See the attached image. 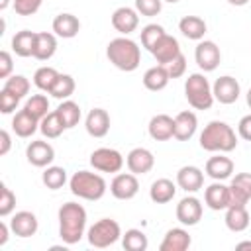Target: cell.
Here are the masks:
<instances>
[{
    "instance_id": "8992f818",
    "label": "cell",
    "mask_w": 251,
    "mask_h": 251,
    "mask_svg": "<svg viewBox=\"0 0 251 251\" xmlns=\"http://www.w3.org/2000/svg\"><path fill=\"white\" fill-rule=\"evenodd\" d=\"M88 243L96 249H106L110 245H114L120 237H122V227L116 220L112 218H102L98 222H94L90 227H88Z\"/></svg>"
},
{
    "instance_id": "e575fe53",
    "label": "cell",
    "mask_w": 251,
    "mask_h": 251,
    "mask_svg": "<svg viewBox=\"0 0 251 251\" xmlns=\"http://www.w3.org/2000/svg\"><path fill=\"white\" fill-rule=\"evenodd\" d=\"M59 75L61 73L57 69H53V67H39L35 71V75H33V84L43 92H51V88L55 86Z\"/></svg>"
},
{
    "instance_id": "f1b7e54d",
    "label": "cell",
    "mask_w": 251,
    "mask_h": 251,
    "mask_svg": "<svg viewBox=\"0 0 251 251\" xmlns=\"http://www.w3.org/2000/svg\"><path fill=\"white\" fill-rule=\"evenodd\" d=\"M35 39L37 33L29 31V29H22L12 37V49L18 57H33V49H35Z\"/></svg>"
},
{
    "instance_id": "d590c367",
    "label": "cell",
    "mask_w": 251,
    "mask_h": 251,
    "mask_svg": "<svg viewBox=\"0 0 251 251\" xmlns=\"http://www.w3.org/2000/svg\"><path fill=\"white\" fill-rule=\"evenodd\" d=\"M41 180L43 184L49 188V190H59L65 186L67 182V171L63 167H55V165H49L45 167L43 175H41Z\"/></svg>"
},
{
    "instance_id": "f35d334b",
    "label": "cell",
    "mask_w": 251,
    "mask_h": 251,
    "mask_svg": "<svg viewBox=\"0 0 251 251\" xmlns=\"http://www.w3.org/2000/svg\"><path fill=\"white\" fill-rule=\"evenodd\" d=\"M165 33H167V31H165L163 25H159V24H147V25L141 29V45L151 53L153 47L157 45V41H159Z\"/></svg>"
},
{
    "instance_id": "f6af8a7d",
    "label": "cell",
    "mask_w": 251,
    "mask_h": 251,
    "mask_svg": "<svg viewBox=\"0 0 251 251\" xmlns=\"http://www.w3.org/2000/svg\"><path fill=\"white\" fill-rule=\"evenodd\" d=\"M163 67L167 69V73H169L171 78H178V76H182L184 71H186V57H184L182 53H178L169 65H163Z\"/></svg>"
},
{
    "instance_id": "b9f144b4",
    "label": "cell",
    "mask_w": 251,
    "mask_h": 251,
    "mask_svg": "<svg viewBox=\"0 0 251 251\" xmlns=\"http://www.w3.org/2000/svg\"><path fill=\"white\" fill-rule=\"evenodd\" d=\"M16 208V194L6 186L2 184L0 186V216L2 218H8Z\"/></svg>"
},
{
    "instance_id": "7402d4cb",
    "label": "cell",
    "mask_w": 251,
    "mask_h": 251,
    "mask_svg": "<svg viewBox=\"0 0 251 251\" xmlns=\"http://www.w3.org/2000/svg\"><path fill=\"white\" fill-rule=\"evenodd\" d=\"M196 127H198V118L194 112L184 110L175 116V139L188 141L196 133Z\"/></svg>"
},
{
    "instance_id": "d6a6232c",
    "label": "cell",
    "mask_w": 251,
    "mask_h": 251,
    "mask_svg": "<svg viewBox=\"0 0 251 251\" xmlns=\"http://www.w3.org/2000/svg\"><path fill=\"white\" fill-rule=\"evenodd\" d=\"M57 114H59V118H61V122H63V126L67 127V129H73L78 122H80V106L76 104V102H73V100H63L59 106H57Z\"/></svg>"
},
{
    "instance_id": "ab89813d",
    "label": "cell",
    "mask_w": 251,
    "mask_h": 251,
    "mask_svg": "<svg viewBox=\"0 0 251 251\" xmlns=\"http://www.w3.org/2000/svg\"><path fill=\"white\" fill-rule=\"evenodd\" d=\"M31 116H35L39 122L49 114V100L45 94H33L31 98H27L25 106H24Z\"/></svg>"
},
{
    "instance_id": "4dcf8cb0",
    "label": "cell",
    "mask_w": 251,
    "mask_h": 251,
    "mask_svg": "<svg viewBox=\"0 0 251 251\" xmlns=\"http://www.w3.org/2000/svg\"><path fill=\"white\" fill-rule=\"evenodd\" d=\"M178 29L180 33L186 37V39H192V41H200L206 33V22L198 16H184L180 22H178Z\"/></svg>"
},
{
    "instance_id": "7dc6e473",
    "label": "cell",
    "mask_w": 251,
    "mask_h": 251,
    "mask_svg": "<svg viewBox=\"0 0 251 251\" xmlns=\"http://www.w3.org/2000/svg\"><path fill=\"white\" fill-rule=\"evenodd\" d=\"M12 55L8 53V51H2L0 53V78H8L10 75H12Z\"/></svg>"
},
{
    "instance_id": "f5cc1de1",
    "label": "cell",
    "mask_w": 251,
    "mask_h": 251,
    "mask_svg": "<svg viewBox=\"0 0 251 251\" xmlns=\"http://www.w3.org/2000/svg\"><path fill=\"white\" fill-rule=\"evenodd\" d=\"M237 249H251V241H241V243H237Z\"/></svg>"
},
{
    "instance_id": "5bb4252c",
    "label": "cell",
    "mask_w": 251,
    "mask_h": 251,
    "mask_svg": "<svg viewBox=\"0 0 251 251\" xmlns=\"http://www.w3.org/2000/svg\"><path fill=\"white\" fill-rule=\"evenodd\" d=\"M126 165H127L129 173H133V175H145V173H149V171L153 169L155 157H153V153H151L149 149H145V147H135V149H131V151L127 153Z\"/></svg>"
},
{
    "instance_id": "5b68a950",
    "label": "cell",
    "mask_w": 251,
    "mask_h": 251,
    "mask_svg": "<svg viewBox=\"0 0 251 251\" xmlns=\"http://www.w3.org/2000/svg\"><path fill=\"white\" fill-rule=\"evenodd\" d=\"M184 96L194 110H210L214 104V92L208 78L202 73H192L184 82Z\"/></svg>"
},
{
    "instance_id": "60d3db41",
    "label": "cell",
    "mask_w": 251,
    "mask_h": 251,
    "mask_svg": "<svg viewBox=\"0 0 251 251\" xmlns=\"http://www.w3.org/2000/svg\"><path fill=\"white\" fill-rule=\"evenodd\" d=\"M4 90L12 92L14 96H18L20 100L29 92V80L24 75H10L4 80Z\"/></svg>"
},
{
    "instance_id": "ba28073f",
    "label": "cell",
    "mask_w": 251,
    "mask_h": 251,
    "mask_svg": "<svg viewBox=\"0 0 251 251\" xmlns=\"http://www.w3.org/2000/svg\"><path fill=\"white\" fill-rule=\"evenodd\" d=\"M194 59H196V65L204 73H210V71H214L220 65L222 53H220V47L214 41H210V39H204L202 41L200 39L198 45H196V49H194Z\"/></svg>"
},
{
    "instance_id": "e0dca14e",
    "label": "cell",
    "mask_w": 251,
    "mask_h": 251,
    "mask_svg": "<svg viewBox=\"0 0 251 251\" xmlns=\"http://www.w3.org/2000/svg\"><path fill=\"white\" fill-rule=\"evenodd\" d=\"M229 204H241L245 206L251 200V173H239L231 178L229 184Z\"/></svg>"
},
{
    "instance_id": "2e32d148",
    "label": "cell",
    "mask_w": 251,
    "mask_h": 251,
    "mask_svg": "<svg viewBox=\"0 0 251 251\" xmlns=\"http://www.w3.org/2000/svg\"><path fill=\"white\" fill-rule=\"evenodd\" d=\"M37 227H39V222H37L35 214L27 212V210L16 212L10 220V229L18 237H31V235L37 233Z\"/></svg>"
},
{
    "instance_id": "ffe728a7",
    "label": "cell",
    "mask_w": 251,
    "mask_h": 251,
    "mask_svg": "<svg viewBox=\"0 0 251 251\" xmlns=\"http://www.w3.org/2000/svg\"><path fill=\"white\" fill-rule=\"evenodd\" d=\"M84 127L92 137H104L110 131V116L104 108H94L84 120Z\"/></svg>"
},
{
    "instance_id": "f907efd6",
    "label": "cell",
    "mask_w": 251,
    "mask_h": 251,
    "mask_svg": "<svg viewBox=\"0 0 251 251\" xmlns=\"http://www.w3.org/2000/svg\"><path fill=\"white\" fill-rule=\"evenodd\" d=\"M8 241V224L0 222V245H6Z\"/></svg>"
},
{
    "instance_id": "11a10c76",
    "label": "cell",
    "mask_w": 251,
    "mask_h": 251,
    "mask_svg": "<svg viewBox=\"0 0 251 251\" xmlns=\"http://www.w3.org/2000/svg\"><path fill=\"white\" fill-rule=\"evenodd\" d=\"M247 106H249V108H251V88H249V90H247Z\"/></svg>"
},
{
    "instance_id": "816d5d0a",
    "label": "cell",
    "mask_w": 251,
    "mask_h": 251,
    "mask_svg": "<svg viewBox=\"0 0 251 251\" xmlns=\"http://www.w3.org/2000/svg\"><path fill=\"white\" fill-rule=\"evenodd\" d=\"M227 2H229L231 6H245L249 0H227Z\"/></svg>"
},
{
    "instance_id": "ac0fdd59",
    "label": "cell",
    "mask_w": 251,
    "mask_h": 251,
    "mask_svg": "<svg viewBox=\"0 0 251 251\" xmlns=\"http://www.w3.org/2000/svg\"><path fill=\"white\" fill-rule=\"evenodd\" d=\"M176 184L186 192H196L204 184V173L194 165H184L176 173Z\"/></svg>"
},
{
    "instance_id": "c3c4849f",
    "label": "cell",
    "mask_w": 251,
    "mask_h": 251,
    "mask_svg": "<svg viewBox=\"0 0 251 251\" xmlns=\"http://www.w3.org/2000/svg\"><path fill=\"white\" fill-rule=\"evenodd\" d=\"M237 133L239 137H243L245 141H251V114L243 116L237 124Z\"/></svg>"
},
{
    "instance_id": "1f68e13d",
    "label": "cell",
    "mask_w": 251,
    "mask_h": 251,
    "mask_svg": "<svg viewBox=\"0 0 251 251\" xmlns=\"http://www.w3.org/2000/svg\"><path fill=\"white\" fill-rule=\"evenodd\" d=\"M169 80H171V76H169V73H167V69L163 65L151 67L143 75V86L147 90H151V92H159V90L167 88Z\"/></svg>"
},
{
    "instance_id": "d6986e66",
    "label": "cell",
    "mask_w": 251,
    "mask_h": 251,
    "mask_svg": "<svg viewBox=\"0 0 251 251\" xmlns=\"http://www.w3.org/2000/svg\"><path fill=\"white\" fill-rule=\"evenodd\" d=\"M178 53H182V51H180V45H178V41H176L173 35H169V33H165V35L157 41V45L153 47V51H151V55L157 59L159 65H169Z\"/></svg>"
},
{
    "instance_id": "bcb514c9",
    "label": "cell",
    "mask_w": 251,
    "mask_h": 251,
    "mask_svg": "<svg viewBox=\"0 0 251 251\" xmlns=\"http://www.w3.org/2000/svg\"><path fill=\"white\" fill-rule=\"evenodd\" d=\"M18 102H20L18 96H14L12 92H8L4 88L0 90V112L2 114H12L18 108Z\"/></svg>"
},
{
    "instance_id": "d4e9b609",
    "label": "cell",
    "mask_w": 251,
    "mask_h": 251,
    "mask_svg": "<svg viewBox=\"0 0 251 251\" xmlns=\"http://www.w3.org/2000/svg\"><path fill=\"white\" fill-rule=\"evenodd\" d=\"M192 239L188 235V231L184 227H173L165 233L159 251H186L190 247Z\"/></svg>"
},
{
    "instance_id": "f546056e",
    "label": "cell",
    "mask_w": 251,
    "mask_h": 251,
    "mask_svg": "<svg viewBox=\"0 0 251 251\" xmlns=\"http://www.w3.org/2000/svg\"><path fill=\"white\" fill-rule=\"evenodd\" d=\"M175 194H176V184L169 178H157L149 188V198L155 204H167L175 198Z\"/></svg>"
},
{
    "instance_id": "8d00e7d4",
    "label": "cell",
    "mask_w": 251,
    "mask_h": 251,
    "mask_svg": "<svg viewBox=\"0 0 251 251\" xmlns=\"http://www.w3.org/2000/svg\"><path fill=\"white\" fill-rule=\"evenodd\" d=\"M122 245H124V249H127V251H145L147 245H149V241H147V235H145L141 229L131 227V229H127V231L122 235Z\"/></svg>"
},
{
    "instance_id": "681fc988",
    "label": "cell",
    "mask_w": 251,
    "mask_h": 251,
    "mask_svg": "<svg viewBox=\"0 0 251 251\" xmlns=\"http://www.w3.org/2000/svg\"><path fill=\"white\" fill-rule=\"evenodd\" d=\"M10 145H12L10 133H8L6 129H2V131H0V155H6V153L10 151Z\"/></svg>"
},
{
    "instance_id": "ee69618b",
    "label": "cell",
    "mask_w": 251,
    "mask_h": 251,
    "mask_svg": "<svg viewBox=\"0 0 251 251\" xmlns=\"http://www.w3.org/2000/svg\"><path fill=\"white\" fill-rule=\"evenodd\" d=\"M41 4L43 0H14V10L18 16H33Z\"/></svg>"
},
{
    "instance_id": "9f6ffc18",
    "label": "cell",
    "mask_w": 251,
    "mask_h": 251,
    "mask_svg": "<svg viewBox=\"0 0 251 251\" xmlns=\"http://www.w3.org/2000/svg\"><path fill=\"white\" fill-rule=\"evenodd\" d=\"M163 2H169V4H175V2H180V0H163Z\"/></svg>"
},
{
    "instance_id": "836d02e7",
    "label": "cell",
    "mask_w": 251,
    "mask_h": 251,
    "mask_svg": "<svg viewBox=\"0 0 251 251\" xmlns=\"http://www.w3.org/2000/svg\"><path fill=\"white\" fill-rule=\"evenodd\" d=\"M65 129H67V127L63 126V122H61L57 110H55V112H49V114L39 122V131H41L43 137H47V139H57Z\"/></svg>"
},
{
    "instance_id": "7bdbcfd3",
    "label": "cell",
    "mask_w": 251,
    "mask_h": 251,
    "mask_svg": "<svg viewBox=\"0 0 251 251\" xmlns=\"http://www.w3.org/2000/svg\"><path fill=\"white\" fill-rule=\"evenodd\" d=\"M161 8H163V0H135V10L147 18L157 16Z\"/></svg>"
},
{
    "instance_id": "cb8c5ba5",
    "label": "cell",
    "mask_w": 251,
    "mask_h": 251,
    "mask_svg": "<svg viewBox=\"0 0 251 251\" xmlns=\"http://www.w3.org/2000/svg\"><path fill=\"white\" fill-rule=\"evenodd\" d=\"M226 226H227V229L229 231H233V233H241V231H245L247 227H249V212H247V208L245 206H241V204H229L227 208H226Z\"/></svg>"
},
{
    "instance_id": "3957f363",
    "label": "cell",
    "mask_w": 251,
    "mask_h": 251,
    "mask_svg": "<svg viewBox=\"0 0 251 251\" xmlns=\"http://www.w3.org/2000/svg\"><path fill=\"white\" fill-rule=\"evenodd\" d=\"M106 57L108 61L120 69V71H126V73H131L139 67L141 63V49L137 47V43L129 37H116L108 43L106 47Z\"/></svg>"
},
{
    "instance_id": "7a4b0ae2",
    "label": "cell",
    "mask_w": 251,
    "mask_h": 251,
    "mask_svg": "<svg viewBox=\"0 0 251 251\" xmlns=\"http://www.w3.org/2000/svg\"><path fill=\"white\" fill-rule=\"evenodd\" d=\"M200 147L210 153H229L237 147V135L229 124L214 120L202 129Z\"/></svg>"
},
{
    "instance_id": "9a60e30c",
    "label": "cell",
    "mask_w": 251,
    "mask_h": 251,
    "mask_svg": "<svg viewBox=\"0 0 251 251\" xmlns=\"http://www.w3.org/2000/svg\"><path fill=\"white\" fill-rule=\"evenodd\" d=\"M204 202L210 210H226L231 202L229 198V186H226L222 180H214L206 190H204Z\"/></svg>"
},
{
    "instance_id": "db71d44e",
    "label": "cell",
    "mask_w": 251,
    "mask_h": 251,
    "mask_svg": "<svg viewBox=\"0 0 251 251\" xmlns=\"http://www.w3.org/2000/svg\"><path fill=\"white\" fill-rule=\"evenodd\" d=\"M8 4H10V0H0V10H6Z\"/></svg>"
},
{
    "instance_id": "83f0119b",
    "label": "cell",
    "mask_w": 251,
    "mask_h": 251,
    "mask_svg": "<svg viewBox=\"0 0 251 251\" xmlns=\"http://www.w3.org/2000/svg\"><path fill=\"white\" fill-rule=\"evenodd\" d=\"M55 51H57V35L49 31H39L35 39L33 57L37 61H49L55 55Z\"/></svg>"
},
{
    "instance_id": "484cf974",
    "label": "cell",
    "mask_w": 251,
    "mask_h": 251,
    "mask_svg": "<svg viewBox=\"0 0 251 251\" xmlns=\"http://www.w3.org/2000/svg\"><path fill=\"white\" fill-rule=\"evenodd\" d=\"M37 127H39V120L35 116H31L25 108L20 110V112H16V116L12 120V129L16 131L18 137H24V139L25 137H31L37 131Z\"/></svg>"
},
{
    "instance_id": "4316f807",
    "label": "cell",
    "mask_w": 251,
    "mask_h": 251,
    "mask_svg": "<svg viewBox=\"0 0 251 251\" xmlns=\"http://www.w3.org/2000/svg\"><path fill=\"white\" fill-rule=\"evenodd\" d=\"M78 29H80V22L73 14L65 12V14H59V16L53 18V31H55L57 37L71 39V37H75L78 33Z\"/></svg>"
},
{
    "instance_id": "74e56055",
    "label": "cell",
    "mask_w": 251,
    "mask_h": 251,
    "mask_svg": "<svg viewBox=\"0 0 251 251\" xmlns=\"http://www.w3.org/2000/svg\"><path fill=\"white\" fill-rule=\"evenodd\" d=\"M75 88H76V84H75V78L71 75H59V78H57V82H55V86L51 88L49 94L57 100H67V98L73 96Z\"/></svg>"
},
{
    "instance_id": "603a6c76",
    "label": "cell",
    "mask_w": 251,
    "mask_h": 251,
    "mask_svg": "<svg viewBox=\"0 0 251 251\" xmlns=\"http://www.w3.org/2000/svg\"><path fill=\"white\" fill-rule=\"evenodd\" d=\"M204 171L212 180H226L233 173V161L229 157H226L224 153H220V155L210 157L206 161V169Z\"/></svg>"
},
{
    "instance_id": "7c38bea8",
    "label": "cell",
    "mask_w": 251,
    "mask_h": 251,
    "mask_svg": "<svg viewBox=\"0 0 251 251\" xmlns=\"http://www.w3.org/2000/svg\"><path fill=\"white\" fill-rule=\"evenodd\" d=\"M202 218V202L196 196H184L176 204V220L182 226H196Z\"/></svg>"
},
{
    "instance_id": "6da1fadb",
    "label": "cell",
    "mask_w": 251,
    "mask_h": 251,
    "mask_svg": "<svg viewBox=\"0 0 251 251\" xmlns=\"http://www.w3.org/2000/svg\"><path fill=\"white\" fill-rule=\"evenodd\" d=\"M86 229V210L78 202H65L59 208V237L67 245L82 239Z\"/></svg>"
},
{
    "instance_id": "9c48e42d",
    "label": "cell",
    "mask_w": 251,
    "mask_h": 251,
    "mask_svg": "<svg viewBox=\"0 0 251 251\" xmlns=\"http://www.w3.org/2000/svg\"><path fill=\"white\" fill-rule=\"evenodd\" d=\"M110 192L118 200H131L139 192V180L133 173H120L110 182Z\"/></svg>"
},
{
    "instance_id": "30bf717a",
    "label": "cell",
    "mask_w": 251,
    "mask_h": 251,
    "mask_svg": "<svg viewBox=\"0 0 251 251\" xmlns=\"http://www.w3.org/2000/svg\"><path fill=\"white\" fill-rule=\"evenodd\" d=\"M212 92H214V100H218L220 104H233L241 94V86L233 76L224 75L216 78V82L212 84Z\"/></svg>"
},
{
    "instance_id": "44dd1931",
    "label": "cell",
    "mask_w": 251,
    "mask_h": 251,
    "mask_svg": "<svg viewBox=\"0 0 251 251\" xmlns=\"http://www.w3.org/2000/svg\"><path fill=\"white\" fill-rule=\"evenodd\" d=\"M149 135L155 141H167L171 137H175V118L167 116V114H157L149 120Z\"/></svg>"
},
{
    "instance_id": "277c9868",
    "label": "cell",
    "mask_w": 251,
    "mask_h": 251,
    "mask_svg": "<svg viewBox=\"0 0 251 251\" xmlns=\"http://www.w3.org/2000/svg\"><path fill=\"white\" fill-rule=\"evenodd\" d=\"M69 188L75 196L82 198V200H90V202H96L100 200L106 190H108V184L106 180L98 175V173H90V171H76L71 180H69Z\"/></svg>"
},
{
    "instance_id": "52a82bcc",
    "label": "cell",
    "mask_w": 251,
    "mask_h": 251,
    "mask_svg": "<svg viewBox=\"0 0 251 251\" xmlns=\"http://www.w3.org/2000/svg\"><path fill=\"white\" fill-rule=\"evenodd\" d=\"M90 165L100 173H120V169L124 167V157L118 149L98 147L90 155Z\"/></svg>"
},
{
    "instance_id": "8fae6325",
    "label": "cell",
    "mask_w": 251,
    "mask_h": 251,
    "mask_svg": "<svg viewBox=\"0 0 251 251\" xmlns=\"http://www.w3.org/2000/svg\"><path fill=\"white\" fill-rule=\"evenodd\" d=\"M25 157L33 167H49L55 159V149L43 139H35L25 147Z\"/></svg>"
},
{
    "instance_id": "4fadbf2b",
    "label": "cell",
    "mask_w": 251,
    "mask_h": 251,
    "mask_svg": "<svg viewBox=\"0 0 251 251\" xmlns=\"http://www.w3.org/2000/svg\"><path fill=\"white\" fill-rule=\"evenodd\" d=\"M112 25L122 35H129L139 25V12L133 10V8L122 6V8L114 10V14H112Z\"/></svg>"
}]
</instances>
